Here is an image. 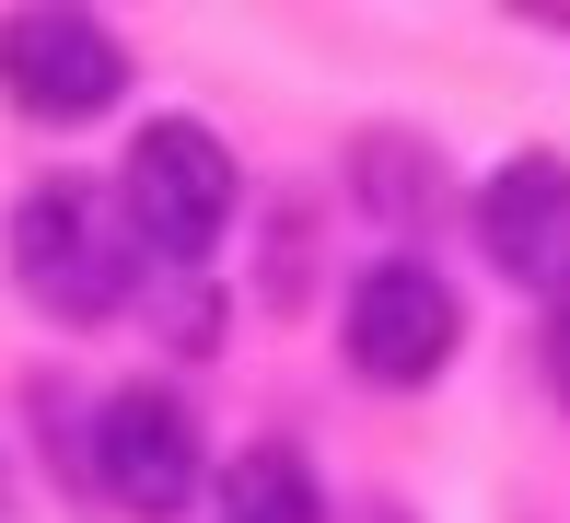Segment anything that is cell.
Wrapping results in <instances>:
<instances>
[{
  "instance_id": "ba28073f",
  "label": "cell",
  "mask_w": 570,
  "mask_h": 523,
  "mask_svg": "<svg viewBox=\"0 0 570 523\" xmlns=\"http://www.w3.org/2000/svg\"><path fill=\"white\" fill-rule=\"evenodd\" d=\"M548 384H559V407H570V292H548Z\"/></svg>"
},
{
  "instance_id": "5b68a950",
  "label": "cell",
  "mask_w": 570,
  "mask_h": 523,
  "mask_svg": "<svg viewBox=\"0 0 570 523\" xmlns=\"http://www.w3.org/2000/svg\"><path fill=\"white\" fill-rule=\"evenodd\" d=\"M94 477H106L117 512H187L198 501V418L187 396H164V384H128V396H106V418H94Z\"/></svg>"
},
{
  "instance_id": "52a82bcc",
  "label": "cell",
  "mask_w": 570,
  "mask_h": 523,
  "mask_svg": "<svg viewBox=\"0 0 570 523\" xmlns=\"http://www.w3.org/2000/svg\"><path fill=\"white\" fill-rule=\"evenodd\" d=\"M222 523H326V489L303 454H279V442H256V454L222 465Z\"/></svg>"
},
{
  "instance_id": "7a4b0ae2",
  "label": "cell",
  "mask_w": 570,
  "mask_h": 523,
  "mask_svg": "<svg viewBox=\"0 0 570 523\" xmlns=\"http://www.w3.org/2000/svg\"><path fill=\"white\" fill-rule=\"evenodd\" d=\"M233 198H245V175H233V151H222L198 117H151L140 140H128L117 209H128V233H140V256L198 268V256L233 233Z\"/></svg>"
},
{
  "instance_id": "9c48e42d",
  "label": "cell",
  "mask_w": 570,
  "mask_h": 523,
  "mask_svg": "<svg viewBox=\"0 0 570 523\" xmlns=\"http://www.w3.org/2000/svg\"><path fill=\"white\" fill-rule=\"evenodd\" d=\"M350 523H420V512H407V501H361Z\"/></svg>"
},
{
  "instance_id": "3957f363",
  "label": "cell",
  "mask_w": 570,
  "mask_h": 523,
  "mask_svg": "<svg viewBox=\"0 0 570 523\" xmlns=\"http://www.w3.org/2000/svg\"><path fill=\"white\" fill-rule=\"evenodd\" d=\"M0 93H12L23 117H47V128L106 117L128 93V47L94 12H12L0 23Z\"/></svg>"
},
{
  "instance_id": "8992f818",
  "label": "cell",
  "mask_w": 570,
  "mask_h": 523,
  "mask_svg": "<svg viewBox=\"0 0 570 523\" xmlns=\"http://www.w3.org/2000/svg\"><path fill=\"white\" fill-rule=\"evenodd\" d=\"M478 233H489V268L501 279L570 292V164L559 151H512L478 187Z\"/></svg>"
},
{
  "instance_id": "277c9868",
  "label": "cell",
  "mask_w": 570,
  "mask_h": 523,
  "mask_svg": "<svg viewBox=\"0 0 570 523\" xmlns=\"http://www.w3.org/2000/svg\"><path fill=\"white\" fill-rule=\"evenodd\" d=\"M465 314H454V279L420 268V256H384L373 279H350V373L373 384H431L454 361Z\"/></svg>"
},
{
  "instance_id": "6da1fadb",
  "label": "cell",
  "mask_w": 570,
  "mask_h": 523,
  "mask_svg": "<svg viewBox=\"0 0 570 523\" xmlns=\"http://www.w3.org/2000/svg\"><path fill=\"white\" fill-rule=\"evenodd\" d=\"M12 279H23V303L59 314V326H106V314L140 292V233H128L117 187H94V175L23 187V209H12Z\"/></svg>"
}]
</instances>
